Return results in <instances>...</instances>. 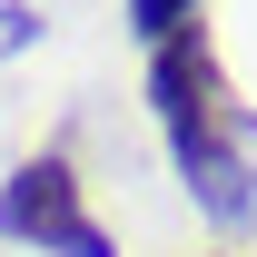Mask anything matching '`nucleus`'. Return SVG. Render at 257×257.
<instances>
[{"label":"nucleus","instance_id":"1","mask_svg":"<svg viewBox=\"0 0 257 257\" xmlns=\"http://www.w3.org/2000/svg\"><path fill=\"white\" fill-rule=\"evenodd\" d=\"M149 109H159V139L178 159V188L218 227H257V149H247L257 119L237 109V89H227V69H218L198 20L149 50Z\"/></svg>","mask_w":257,"mask_h":257},{"label":"nucleus","instance_id":"2","mask_svg":"<svg viewBox=\"0 0 257 257\" xmlns=\"http://www.w3.org/2000/svg\"><path fill=\"white\" fill-rule=\"evenodd\" d=\"M0 237L10 247H40V257H119V237L89 218V198H79V168L60 149H40L0 178Z\"/></svg>","mask_w":257,"mask_h":257},{"label":"nucleus","instance_id":"3","mask_svg":"<svg viewBox=\"0 0 257 257\" xmlns=\"http://www.w3.org/2000/svg\"><path fill=\"white\" fill-rule=\"evenodd\" d=\"M188 20H198V0H128V30L149 40V50H159L168 30H188Z\"/></svg>","mask_w":257,"mask_h":257},{"label":"nucleus","instance_id":"4","mask_svg":"<svg viewBox=\"0 0 257 257\" xmlns=\"http://www.w3.org/2000/svg\"><path fill=\"white\" fill-rule=\"evenodd\" d=\"M30 40H40V10L30 0H0V60H20Z\"/></svg>","mask_w":257,"mask_h":257}]
</instances>
